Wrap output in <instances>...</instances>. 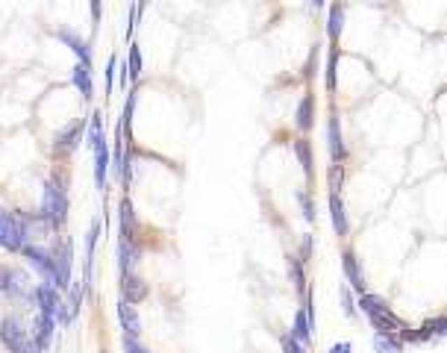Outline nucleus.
<instances>
[{"instance_id": "obj_1", "label": "nucleus", "mask_w": 447, "mask_h": 353, "mask_svg": "<svg viewBox=\"0 0 447 353\" xmlns=\"http://www.w3.org/2000/svg\"><path fill=\"white\" fill-rule=\"evenodd\" d=\"M38 221L50 230L65 227L68 221V189H65V177L53 174L45 180V192H41V209H38Z\"/></svg>"}, {"instance_id": "obj_2", "label": "nucleus", "mask_w": 447, "mask_h": 353, "mask_svg": "<svg viewBox=\"0 0 447 353\" xmlns=\"http://www.w3.org/2000/svg\"><path fill=\"white\" fill-rule=\"evenodd\" d=\"M30 238H33L30 218H21L12 209L0 206V247L9 250V253H18Z\"/></svg>"}, {"instance_id": "obj_3", "label": "nucleus", "mask_w": 447, "mask_h": 353, "mask_svg": "<svg viewBox=\"0 0 447 353\" xmlns=\"http://www.w3.org/2000/svg\"><path fill=\"white\" fill-rule=\"evenodd\" d=\"M33 286H30V277L21 274L18 268H9V265H0V294L6 298H15V301H30L33 303Z\"/></svg>"}, {"instance_id": "obj_4", "label": "nucleus", "mask_w": 447, "mask_h": 353, "mask_svg": "<svg viewBox=\"0 0 447 353\" xmlns=\"http://www.w3.org/2000/svg\"><path fill=\"white\" fill-rule=\"evenodd\" d=\"M50 257H53V286L65 291L71 286V265H74V247H71L68 242H56V247L50 250Z\"/></svg>"}, {"instance_id": "obj_5", "label": "nucleus", "mask_w": 447, "mask_h": 353, "mask_svg": "<svg viewBox=\"0 0 447 353\" xmlns=\"http://www.w3.org/2000/svg\"><path fill=\"white\" fill-rule=\"evenodd\" d=\"M27 338H30V330L24 327V321L18 315H6L3 321H0V345H3L9 353L24 347Z\"/></svg>"}, {"instance_id": "obj_6", "label": "nucleus", "mask_w": 447, "mask_h": 353, "mask_svg": "<svg viewBox=\"0 0 447 353\" xmlns=\"http://www.w3.org/2000/svg\"><path fill=\"white\" fill-rule=\"evenodd\" d=\"M327 150H329V159H333V162L348 159V145H344L341 118H339L336 106H329V118H327Z\"/></svg>"}, {"instance_id": "obj_7", "label": "nucleus", "mask_w": 447, "mask_h": 353, "mask_svg": "<svg viewBox=\"0 0 447 353\" xmlns=\"http://www.w3.org/2000/svg\"><path fill=\"white\" fill-rule=\"evenodd\" d=\"M21 253H24V259L30 262L36 271L41 274V280H45V282H53L56 271H53V257H50V250L38 247V245H33V242H27V245L21 247Z\"/></svg>"}, {"instance_id": "obj_8", "label": "nucleus", "mask_w": 447, "mask_h": 353, "mask_svg": "<svg viewBox=\"0 0 447 353\" xmlns=\"http://www.w3.org/2000/svg\"><path fill=\"white\" fill-rule=\"evenodd\" d=\"M33 303L38 306L41 315H50L53 318L56 309H59V303H62V294H59V289H56L53 282H41V286H36V291H33Z\"/></svg>"}, {"instance_id": "obj_9", "label": "nucleus", "mask_w": 447, "mask_h": 353, "mask_svg": "<svg viewBox=\"0 0 447 353\" xmlns=\"http://www.w3.org/2000/svg\"><path fill=\"white\" fill-rule=\"evenodd\" d=\"M83 133H85V121L68 124L65 130L53 138V150L59 153V157H65V153H74L80 147V141H83Z\"/></svg>"}, {"instance_id": "obj_10", "label": "nucleus", "mask_w": 447, "mask_h": 353, "mask_svg": "<svg viewBox=\"0 0 447 353\" xmlns=\"http://www.w3.org/2000/svg\"><path fill=\"white\" fill-rule=\"evenodd\" d=\"M368 318V324L374 327V333H403L409 327L403 318H397L395 312H392V306L388 309H380V312H371V315H365Z\"/></svg>"}, {"instance_id": "obj_11", "label": "nucleus", "mask_w": 447, "mask_h": 353, "mask_svg": "<svg viewBox=\"0 0 447 353\" xmlns=\"http://www.w3.org/2000/svg\"><path fill=\"white\" fill-rule=\"evenodd\" d=\"M341 271H344V280H348V286H350L353 291H359V294L365 291L368 282H365L362 265H359V259H356L353 250H344V253H341Z\"/></svg>"}, {"instance_id": "obj_12", "label": "nucleus", "mask_w": 447, "mask_h": 353, "mask_svg": "<svg viewBox=\"0 0 447 353\" xmlns=\"http://www.w3.org/2000/svg\"><path fill=\"white\" fill-rule=\"evenodd\" d=\"M53 336H56V321L50 318V315H36V321H33V333H30V338L38 345V350L41 353H48L50 350V345H53Z\"/></svg>"}, {"instance_id": "obj_13", "label": "nucleus", "mask_w": 447, "mask_h": 353, "mask_svg": "<svg viewBox=\"0 0 447 353\" xmlns=\"http://www.w3.org/2000/svg\"><path fill=\"white\" fill-rule=\"evenodd\" d=\"M144 298H148V282H144L136 271L121 274V301H127V303H141Z\"/></svg>"}, {"instance_id": "obj_14", "label": "nucleus", "mask_w": 447, "mask_h": 353, "mask_svg": "<svg viewBox=\"0 0 447 353\" xmlns=\"http://www.w3.org/2000/svg\"><path fill=\"white\" fill-rule=\"evenodd\" d=\"M115 312H118V324H121L124 336L141 338V318H139V312H136V303L118 301V303H115Z\"/></svg>"}, {"instance_id": "obj_15", "label": "nucleus", "mask_w": 447, "mask_h": 353, "mask_svg": "<svg viewBox=\"0 0 447 353\" xmlns=\"http://www.w3.org/2000/svg\"><path fill=\"white\" fill-rule=\"evenodd\" d=\"M327 203H329V218H333V230L339 238H344L350 233V224H348V209H344L341 201V192H329L327 194Z\"/></svg>"}, {"instance_id": "obj_16", "label": "nucleus", "mask_w": 447, "mask_h": 353, "mask_svg": "<svg viewBox=\"0 0 447 353\" xmlns=\"http://www.w3.org/2000/svg\"><path fill=\"white\" fill-rule=\"evenodd\" d=\"M56 38H59L65 48H71V50H74L80 62L92 65V45H89V41H83V38H80L74 30H65V27H62V30H56Z\"/></svg>"}, {"instance_id": "obj_17", "label": "nucleus", "mask_w": 447, "mask_h": 353, "mask_svg": "<svg viewBox=\"0 0 447 353\" xmlns=\"http://www.w3.org/2000/svg\"><path fill=\"white\" fill-rule=\"evenodd\" d=\"M295 127L300 133H309L315 127V94L312 92H306L304 97H300L297 112H295Z\"/></svg>"}, {"instance_id": "obj_18", "label": "nucleus", "mask_w": 447, "mask_h": 353, "mask_svg": "<svg viewBox=\"0 0 447 353\" xmlns=\"http://www.w3.org/2000/svg\"><path fill=\"white\" fill-rule=\"evenodd\" d=\"M141 262V247L136 242H127V238H118V268L121 274L136 271V265Z\"/></svg>"}, {"instance_id": "obj_19", "label": "nucleus", "mask_w": 447, "mask_h": 353, "mask_svg": "<svg viewBox=\"0 0 447 353\" xmlns=\"http://www.w3.org/2000/svg\"><path fill=\"white\" fill-rule=\"evenodd\" d=\"M341 30H344V0H333V3H329V15H327V38H329V45H339Z\"/></svg>"}, {"instance_id": "obj_20", "label": "nucleus", "mask_w": 447, "mask_h": 353, "mask_svg": "<svg viewBox=\"0 0 447 353\" xmlns=\"http://www.w3.org/2000/svg\"><path fill=\"white\" fill-rule=\"evenodd\" d=\"M295 157L300 162V171L306 174V180H312L315 177V153H312V145H309L306 136H297L295 138Z\"/></svg>"}, {"instance_id": "obj_21", "label": "nucleus", "mask_w": 447, "mask_h": 353, "mask_svg": "<svg viewBox=\"0 0 447 353\" xmlns=\"http://www.w3.org/2000/svg\"><path fill=\"white\" fill-rule=\"evenodd\" d=\"M118 218H121V238H127V242H136V209H133V201L129 197H124L121 206H118Z\"/></svg>"}, {"instance_id": "obj_22", "label": "nucleus", "mask_w": 447, "mask_h": 353, "mask_svg": "<svg viewBox=\"0 0 447 353\" xmlns=\"http://www.w3.org/2000/svg\"><path fill=\"white\" fill-rule=\"evenodd\" d=\"M85 145H89L92 150L106 145V136H104V112H92L89 121H85Z\"/></svg>"}, {"instance_id": "obj_23", "label": "nucleus", "mask_w": 447, "mask_h": 353, "mask_svg": "<svg viewBox=\"0 0 447 353\" xmlns=\"http://www.w3.org/2000/svg\"><path fill=\"white\" fill-rule=\"evenodd\" d=\"M71 82H74L77 92L83 94V101H92V65L77 62L71 68Z\"/></svg>"}, {"instance_id": "obj_24", "label": "nucleus", "mask_w": 447, "mask_h": 353, "mask_svg": "<svg viewBox=\"0 0 447 353\" xmlns=\"http://www.w3.org/2000/svg\"><path fill=\"white\" fill-rule=\"evenodd\" d=\"M92 153H94V182H97V189L104 192L106 189V177H109V147L100 145Z\"/></svg>"}, {"instance_id": "obj_25", "label": "nucleus", "mask_w": 447, "mask_h": 353, "mask_svg": "<svg viewBox=\"0 0 447 353\" xmlns=\"http://www.w3.org/2000/svg\"><path fill=\"white\" fill-rule=\"evenodd\" d=\"M292 338H295V342H300L304 347H312V324L306 318V309H297L295 324H292Z\"/></svg>"}, {"instance_id": "obj_26", "label": "nucleus", "mask_w": 447, "mask_h": 353, "mask_svg": "<svg viewBox=\"0 0 447 353\" xmlns=\"http://www.w3.org/2000/svg\"><path fill=\"white\" fill-rule=\"evenodd\" d=\"M339 56H341V50H339V45H329V56H327V65H324V82H327V92L329 94H336V77H339Z\"/></svg>"}, {"instance_id": "obj_27", "label": "nucleus", "mask_w": 447, "mask_h": 353, "mask_svg": "<svg viewBox=\"0 0 447 353\" xmlns=\"http://www.w3.org/2000/svg\"><path fill=\"white\" fill-rule=\"evenodd\" d=\"M374 350L377 353H403L400 333H374Z\"/></svg>"}, {"instance_id": "obj_28", "label": "nucleus", "mask_w": 447, "mask_h": 353, "mask_svg": "<svg viewBox=\"0 0 447 353\" xmlns=\"http://www.w3.org/2000/svg\"><path fill=\"white\" fill-rule=\"evenodd\" d=\"M141 71H144V59H141V48L136 41H129V59H127V77L129 80H141Z\"/></svg>"}, {"instance_id": "obj_29", "label": "nucleus", "mask_w": 447, "mask_h": 353, "mask_svg": "<svg viewBox=\"0 0 447 353\" xmlns=\"http://www.w3.org/2000/svg\"><path fill=\"white\" fill-rule=\"evenodd\" d=\"M288 277L295 282V291L297 294H306V274H304V262L297 257H288Z\"/></svg>"}, {"instance_id": "obj_30", "label": "nucleus", "mask_w": 447, "mask_h": 353, "mask_svg": "<svg viewBox=\"0 0 447 353\" xmlns=\"http://www.w3.org/2000/svg\"><path fill=\"white\" fill-rule=\"evenodd\" d=\"M339 298H341V312L344 318H353L356 315V301H353V289L344 282V286L339 289Z\"/></svg>"}, {"instance_id": "obj_31", "label": "nucleus", "mask_w": 447, "mask_h": 353, "mask_svg": "<svg viewBox=\"0 0 447 353\" xmlns=\"http://www.w3.org/2000/svg\"><path fill=\"white\" fill-rule=\"evenodd\" d=\"M318 59H321V45H315L309 50V59L304 62V71H300V77L304 80H312L315 74H318Z\"/></svg>"}, {"instance_id": "obj_32", "label": "nucleus", "mask_w": 447, "mask_h": 353, "mask_svg": "<svg viewBox=\"0 0 447 353\" xmlns=\"http://www.w3.org/2000/svg\"><path fill=\"white\" fill-rule=\"evenodd\" d=\"M297 203H300V215H304L309 224H315V201H312V194L297 192Z\"/></svg>"}, {"instance_id": "obj_33", "label": "nucleus", "mask_w": 447, "mask_h": 353, "mask_svg": "<svg viewBox=\"0 0 447 353\" xmlns=\"http://www.w3.org/2000/svg\"><path fill=\"white\" fill-rule=\"evenodd\" d=\"M341 180H344V168H341V162H336V165L327 171V186H329V192H341Z\"/></svg>"}, {"instance_id": "obj_34", "label": "nucleus", "mask_w": 447, "mask_h": 353, "mask_svg": "<svg viewBox=\"0 0 447 353\" xmlns=\"http://www.w3.org/2000/svg\"><path fill=\"white\" fill-rule=\"evenodd\" d=\"M424 324H427V330L432 333V338H441V336H447V318H444V315H436V318H427Z\"/></svg>"}, {"instance_id": "obj_35", "label": "nucleus", "mask_w": 447, "mask_h": 353, "mask_svg": "<svg viewBox=\"0 0 447 353\" xmlns=\"http://www.w3.org/2000/svg\"><path fill=\"white\" fill-rule=\"evenodd\" d=\"M89 12H92V30H100V18H104V0H89Z\"/></svg>"}, {"instance_id": "obj_36", "label": "nucleus", "mask_w": 447, "mask_h": 353, "mask_svg": "<svg viewBox=\"0 0 447 353\" xmlns=\"http://www.w3.org/2000/svg\"><path fill=\"white\" fill-rule=\"evenodd\" d=\"M280 345H283L285 353H306V347L300 345V342H295L292 333H283V336H280Z\"/></svg>"}, {"instance_id": "obj_37", "label": "nucleus", "mask_w": 447, "mask_h": 353, "mask_svg": "<svg viewBox=\"0 0 447 353\" xmlns=\"http://www.w3.org/2000/svg\"><path fill=\"white\" fill-rule=\"evenodd\" d=\"M124 353H153L150 347H144L139 338H133V336H124Z\"/></svg>"}, {"instance_id": "obj_38", "label": "nucleus", "mask_w": 447, "mask_h": 353, "mask_svg": "<svg viewBox=\"0 0 447 353\" xmlns=\"http://www.w3.org/2000/svg\"><path fill=\"white\" fill-rule=\"evenodd\" d=\"M115 65H118V56H109V62H106V97L112 94V86H115Z\"/></svg>"}, {"instance_id": "obj_39", "label": "nucleus", "mask_w": 447, "mask_h": 353, "mask_svg": "<svg viewBox=\"0 0 447 353\" xmlns=\"http://www.w3.org/2000/svg\"><path fill=\"white\" fill-rule=\"evenodd\" d=\"M312 245H315V236H306L304 242H300V257H297V259L304 262V265L312 259Z\"/></svg>"}, {"instance_id": "obj_40", "label": "nucleus", "mask_w": 447, "mask_h": 353, "mask_svg": "<svg viewBox=\"0 0 447 353\" xmlns=\"http://www.w3.org/2000/svg\"><path fill=\"white\" fill-rule=\"evenodd\" d=\"M327 353H353V345L350 342H336Z\"/></svg>"}, {"instance_id": "obj_41", "label": "nucleus", "mask_w": 447, "mask_h": 353, "mask_svg": "<svg viewBox=\"0 0 447 353\" xmlns=\"http://www.w3.org/2000/svg\"><path fill=\"white\" fill-rule=\"evenodd\" d=\"M15 353H41V350H38V345L33 342V338H27V342H24V347H18Z\"/></svg>"}, {"instance_id": "obj_42", "label": "nucleus", "mask_w": 447, "mask_h": 353, "mask_svg": "<svg viewBox=\"0 0 447 353\" xmlns=\"http://www.w3.org/2000/svg\"><path fill=\"white\" fill-rule=\"evenodd\" d=\"M324 3H327V0H312V6H315V9H324Z\"/></svg>"}]
</instances>
